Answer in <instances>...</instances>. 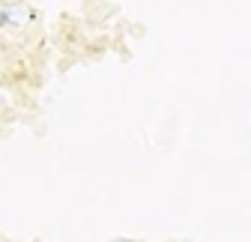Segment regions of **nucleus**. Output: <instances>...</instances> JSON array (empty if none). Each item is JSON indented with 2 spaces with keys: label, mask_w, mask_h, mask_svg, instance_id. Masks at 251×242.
<instances>
[{
  "label": "nucleus",
  "mask_w": 251,
  "mask_h": 242,
  "mask_svg": "<svg viewBox=\"0 0 251 242\" xmlns=\"http://www.w3.org/2000/svg\"><path fill=\"white\" fill-rule=\"evenodd\" d=\"M24 15H27V9H21V6H15V3H3V6H0V27H3V30L18 27Z\"/></svg>",
  "instance_id": "f257e3e1"
}]
</instances>
